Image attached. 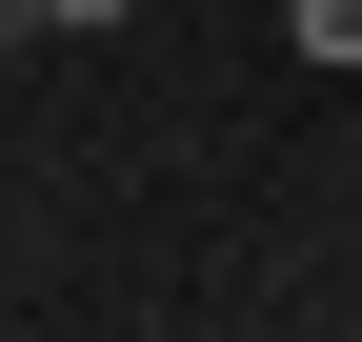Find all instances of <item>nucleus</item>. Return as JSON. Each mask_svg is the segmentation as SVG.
Returning a JSON list of instances; mask_svg holds the SVG:
<instances>
[{
  "label": "nucleus",
  "instance_id": "obj_1",
  "mask_svg": "<svg viewBox=\"0 0 362 342\" xmlns=\"http://www.w3.org/2000/svg\"><path fill=\"white\" fill-rule=\"evenodd\" d=\"M21 40H101V20H141V0H0Z\"/></svg>",
  "mask_w": 362,
  "mask_h": 342
},
{
  "label": "nucleus",
  "instance_id": "obj_2",
  "mask_svg": "<svg viewBox=\"0 0 362 342\" xmlns=\"http://www.w3.org/2000/svg\"><path fill=\"white\" fill-rule=\"evenodd\" d=\"M282 40L302 61H362V0H282Z\"/></svg>",
  "mask_w": 362,
  "mask_h": 342
}]
</instances>
